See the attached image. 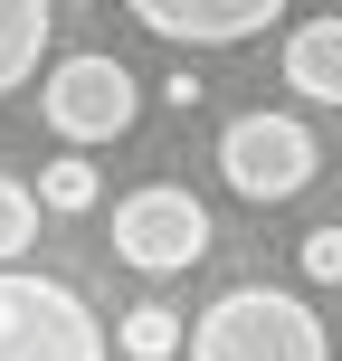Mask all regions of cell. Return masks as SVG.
<instances>
[{
	"mask_svg": "<svg viewBox=\"0 0 342 361\" xmlns=\"http://www.w3.org/2000/svg\"><path fill=\"white\" fill-rule=\"evenodd\" d=\"M295 267H305V286H342V219H324V228L295 247Z\"/></svg>",
	"mask_w": 342,
	"mask_h": 361,
	"instance_id": "obj_12",
	"label": "cell"
},
{
	"mask_svg": "<svg viewBox=\"0 0 342 361\" xmlns=\"http://www.w3.org/2000/svg\"><path fill=\"white\" fill-rule=\"evenodd\" d=\"M181 343H190V324H181L171 305H133L124 333H114V352H124V361H171Z\"/></svg>",
	"mask_w": 342,
	"mask_h": 361,
	"instance_id": "obj_10",
	"label": "cell"
},
{
	"mask_svg": "<svg viewBox=\"0 0 342 361\" xmlns=\"http://www.w3.org/2000/svg\"><path fill=\"white\" fill-rule=\"evenodd\" d=\"M133 19H143L152 38H171V48H238V38H257L286 0H124Z\"/></svg>",
	"mask_w": 342,
	"mask_h": 361,
	"instance_id": "obj_6",
	"label": "cell"
},
{
	"mask_svg": "<svg viewBox=\"0 0 342 361\" xmlns=\"http://www.w3.org/2000/svg\"><path fill=\"white\" fill-rule=\"evenodd\" d=\"M286 86L314 95V105H342V10L333 19H305L286 38Z\"/></svg>",
	"mask_w": 342,
	"mask_h": 361,
	"instance_id": "obj_7",
	"label": "cell"
},
{
	"mask_svg": "<svg viewBox=\"0 0 342 361\" xmlns=\"http://www.w3.org/2000/svg\"><path fill=\"white\" fill-rule=\"evenodd\" d=\"M114 257L133 276H190L209 257V209L181 180H143V190L114 200Z\"/></svg>",
	"mask_w": 342,
	"mask_h": 361,
	"instance_id": "obj_4",
	"label": "cell"
},
{
	"mask_svg": "<svg viewBox=\"0 0 342 361\" xmlns=\"http://www.w3.org/2000/svg\"><path fill=\"white\" fill-rule=\"evenodd\" d=\"M48 29H57V0H0V95H19L38 76Z\"/></svg>",
	"mask_w": 342,
	"mask_h": 361,
	"instance_id": "obj_8",
	"label": "cell"
},
{
	"mask_svg": "<svg viewBox=\"0 0 342 361\" xmlns=\"http://www.w3.org/2000/svg\"><path fill=\"white\" fill-rule=\"evenodd\" d=\"M38 238V180H19V171H0V267H10L19 247Z\"/></svg>",
	"mask_w": 342,
	"mask_h": 361,
	"instance_id": "obj_11",
	"label": "cell"
},
{
	"mask_svg": "<svg viewBox=\"0 0 342 361\" xmlns=\"http://www.w3.org/2000/svg\"><path fill=\"white\" fill-rule=\"evenodd\" d=\"M38 209H57V219H86V209H95V162H86V143L57 152V162H38Z\"/></svg>",
	"mask_w": 342,
	"mask_h": 361,
	"instance_id": "obj_9",
	"label": "cell"
},
{
	"mask_svg": "<svg viewBox=\"0 0 342 361\" xmlns=\"http://www.w3.org/2000/svg\"><path fill=\"white\" fill-rule=\"evenodd\" d=\"M190 361H333L324 314L295 286H228L209 295V314H190Z\"/></svg>",
	"mask_w": 342,
	"mask_h": 361,
	"instance_id": "obj_1",
	"label": "cell"
},
{
	"mask_svg": "<svg viewBox=\"0 0 342 361\" xmlns=\"http://www.w3.org/2000/svg\"><path fill=\"white\" fill-rule=\"evenodd\" d=\"M38 114H48L57 143H124L133 114H143V86H133L124 57L86 48V57H57V67L38 76Z\"/></svg>",
	"mask_w": 342,
	"mask_h": 361,
	"instance_id": "obj_3",
	"label": "cell"
},
{
	"mask_svg": "<svg viewBox=\"0 0 342 361\" xmlns=\"http://www.w3.org/2000/svg\"><path fill=\"white\" fill-rule=\"evenodd\" d=\"M219 171H228L238 200H257V209H276V200H295L314 171H324V152H314V133L295 124V114H238L228 133H219Z\"/></svg>",
	"mask_w": 342,
	"mask_h": 361,
	"instance_id": "obj_5",
	"label": "cell"
},
{
	"mask_svg": "<svg viewBox=\"0 0 342 361\" xmlns=\"http://www.w3.org/2000/svg\"><path fill=\"white\" fill-rule=\"evenodd\" d=\"M76 10H86V0H76Z\"/></svg>",
	"mask_w": 342,
	"mask_h": 361,
	"instance_id": "obj_13",
	"label": "cell"
},
{
	"mask_svg": "<svg viewBox=\"0 0 342 361\" xmlns=\"http://www.w3.org/2000/svg\"><path fill=\"white\" fill-rule=\"evenodd\" d=\"M0 361H114V343L76 286L0 267Z\"/></svg>",
	"mask_w": 342,
	"mask_h": 361,
	"instance_id": "obj_2",
	"label": "cell"
}]
</instances>
